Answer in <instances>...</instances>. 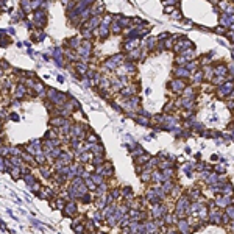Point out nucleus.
Wrapping results in <instances>:
<instances>
[{"label":"nucleus","instance_id":"nucleus-1","mask_svg":"<svg viewBox=\"0 0 234 234\" xmlns=\"http://www.w3.org/2000/svg\"><path fill=\"white\" fill-rule=\"evenodd\" d=\"M63 214H64L66 217H72V215H75V214H77V204H75V201H69V203H66V206H64V209H63Z\"/></svg>","mask_w":234,"mask_h":234},{"label":"nucleus","instance_id":"nucleus-2","mask_svg":"<svg viewBox=\"0 0 234 234\" xmlns=\"http://www.w3.org/2000/svg\"><path fill=\"white\" fill-rule=\"evenodd\" d=\"M22 178H24L25 184H27L28 187H31L35 183H38V180L35 178V175H33V173H28V175H25V177H22Z\"/></svg>","mask_w":234,"mask_h":234},{"label":"nucleus","instance_id":"nucleus-3","mask_svg":"<svg viewBox=\"0 0 234 234\" xmlns=\"http://www.w3.org/2000/svg\"><path fill=\"white\" fill-rule=\"evenodd\" d=\"M20 158H22V159H24V162H25V164H28V166H33V164L36 162V161H35V156H31V155H28L27 151H24Z\"/></svg>","mask_w":234,"mask_h":234},{"label":"nucleus","instance_id":"nucleus-4","mask_svg":"<svg viewBox=\"0 0 234 234\" xmlns=\"http://www.w3.org/2000/svg\"><path fill=\"white\" fill-rule=\"evenodd\" d=\"M27 92H28L27 88H25L24 84H19L17 89H16V97H17V98H22V97H25V94Z\"/></svg>","mask_w":234,"mask_h":234},{"label":"nucleus","instance_id":"nucleus-5","mask_svg":"<svg viewBox=\"0 0 234 234\" xmlns=\"http://www.w3.org/2000/svg\"><path fill=\"white\" fill-rule=\"evenodd\" d=\"M59 159H61V161H63V162H64L66 166H69V164L72 162V159H73V156H72V153H63Z\"/></svg>","mask_w":234,"mask_h":234},{"label":"nucleus","instance_id":"nucleus-6","mask_svg":"<svg viewBox=\"0 0 234 234\" xmlns=\"http://www.w3.org/2000/svg\"><path fill=\"white\" fill-rule=\"evenodd\" d=\"M22 153L20 147H9V156H22Z\"/></svg>","mask_w":234,"mask_h":234},{"label":"nucleus","instance_id":"nucleus-7","mask_svg":"<svg viewBox=\"0 0 234 234\" xmlns=\"http://www.w3.org/2000/svg\"><path fill=\"white\" fill-rule=\"evenodd\" d=\"M9 173H11V177H13L14 180H19V178L22 177V172H20V167H13V169L9 170Z\"/></svg>","mask_w":234,"mask_h":234},{"label":"nucleus","instance_id":"nucleus-8","mask_svg":"<svg viewBox=\"0 0 234 234\" xmlns=\"http://www.w3.org/2000/svg\"><path fill=\"white\" fill-rule=\"evenodd\" d=\"M11 162H13V166L14 167H20L22 164H24V159L20 158V156H11V159H9Z\"/></svg>","mask_w":234,"mask_h":234},{"label":"nucleus","instance_id":"nucleus-9","mask_svg":"<svg viewBox=\"0 0 234 234\" xmlns=\"http://www.w3.org/2000/svg\"><path fill=\"white\" fill-rule=\"evenodd\" d=\"M39 172H41V175L44 177V178H50V175H52V172H50V169L46 167V166H39Z\"/></svg>","mask_w":234,"mask_h":234},{"label":"nucleus","instance_id":"nucleus-10","mask_svg":"<svg viewBox=\"0 0 234 234\" xmlns=\"http://www.w3.org/2000/svg\"><path fill=\"white\" fill-rule=\"evenodd\" d=\"M50 123H52V125H55V127H59V128H61V127L66 123V120H64V119H61V117H59V119H58V117H55V119H52V120H50Z\"/></svg>","mask_w":234,"mask_h":234},{"label":"nucleus","instance_id":"nucleus-11","mask_svg":"<svg viewBox=\"0 0 234 234\" xmlns=\"http://www.w3.org/2000/svg\"><path fill=\"white\" fill-rule=\"evenodd\" d=\"M91 180H92L95 184H101V183H103V175H98V173H92V175H91Z\"/></svg>","mask_w":234,"mask_h":234},{"label":"nucleus","instance_id":"nucleus-12","mask_svg":"<svg viewBox=\"0 0 234 234\" xmlns=\"http://www.w3.org/2000/svg\"><path fill=\"white\" fill-rule=\"evenodd\" d=\"M11 44V39L5 36V33H0V46H8Z\"/></svg>","mask_w":234,"mask_h":234},{"label":"nucleus","instance_id":"nucleus-13","mask_svg":"<svg viewBox=\"0 0 234 234\" xmlns=\"http://www.w3.org/2000/svg\"><path fill=\"white\" fill-rule=\"evenodd\" d=\"M6 155H9V147L0 145V156H6Z\"/></svg>","mask_w":234,"mask_h":234},{"label":"nucleus","instance_id":"nucleus-14","mask_svg":"<svg viewBox=\"0 0 234 234\" xmlns=\"http://www.w3.org/2000/svg\"><path fill=\"white\" fill-rule=\"evenodd\" d=\"M44 138H46V139H50V140L56 139V130H52V131L46 133V136H44Z\"/></svg>","mask_w":234,"mask_h":234},{"label":"nucleus","instance_id":"nucleus-15","mask_svg":"<svg viewBox=\"0 0 234 234\" xmlns=\"http://www.w3.org/2000/svg\"><path fill=\"white\" fill-rule=\"evenodd\" d=\"M30 3H31L30 0H22V9H24V11H30V9H31Z\"/></svg>","mask_w":234,"mask_h":234},{"label":"nucleus","instance_id":"nucleus-16","mask_svg":"<svg viewBox=\"0 0 234 234\" xmlns=\"http://www.w3.org/2000/svg\"><path fill=\"white\" fill-rule=\"evenodd\" d=\"M91 159V155L89 153H81V156H80V161L81 162H88Z\"/></svg>","mask_w":234,"mask_h":234},{"label":"nucleus","instance_id":"nucleus-17","mask_svg":"<svg viewBox=\"0 0 234 234\" xmlns=\"http://www.w3.org/2000/svg\"><path fill=\"white\" fill-rule=\"evenodd\" d=\"M55 206H56V208H59V209H64V206H66V201H64L63 198H58Z\"/></svg>","mask_w":234,"mask_h":234},{"label":"nucleus","instance_id":"nucleus-18","mask_svg":"<svg viewBox=\"0 0 234 234\" xmlns=\"http://www.w3.org/2000/svg\"><path fill=\"white\" fill-rule=\"evenodd\" d=\"M5 156H0V172H6V166H5Z\"/></svg>","mask_w":234,"mask_h":234},{"label":"nucleus","instance_id":"nucleus-19","mask_svg":"<svg viewBox=\"0 0 234 234\" xmlns=\"http://www.w3.org/2000/svg\"><path fill=\"white\" fill-rule=\"evenodd\" d=\"M101 219H103V217H101V212H98V211H95V212H94V217H92V220H94V222H100Z\"/></svg>","mask_w":234,"mask_h":234},{"label":"nucleus","instance_id":"nucleus-20","mask_svg":"<svg viewBox=\"0 0 234 234\" xmlns=\"http://www.w3.org/2000/svg\"><path fill=\"white\" fill-rule=\"evenodd\" d=\"M84 228H88V231H92V230H94V222L89 220V222L86 223V226H84Z\"/></svg>","mask_w":234,"mask_h":234},{"label":"nucleus","instance_id":"nucleus-21","mask_svg":"<svg viewBox=\"0 0 234 234\" xmlns=\"http://www.w3.org/2000/svg\"><path fill=\"white\" fill-rule=\"evenodd\" d=\"M5 119H6V116H5V112H2V111H0V127H2V123L5 122Z\"/></svg>","mask_w":234,"mask_h":234},{"label":"nucleus","instance_id":"nucleus-22","mask_svg":"<svg viewBox=\"0 0 234 234\" xmlns=\"http://www.w3.org/2000/svg\"><path fill=\"white\" fill-rule=\"evenodd\" d=\"M9 117H11V120H19V116L17 114H11Z\"/></svg>","mask_w":234,"mask_h":234},{"label":"nucleus","instance_id":"nucleus-23","mask_svg":"<svg viewBox=\"0 0 234 234\" xmlns=\"http://www.w3.org/2000/svg\"><path fill=\"white\" fill-rule=\"evenodd\" d=\"M228 214H230V215L234 219V208H230V209H228Z\"/></svg>","mask_w":234,"mask_h":234},{"label":"nucleus","instance_id":"nucleus-24","mask_svg":"<svg viewBox=\"0 0 234 234\" xmlns=\"http://www.w3.org/2000/svg\"><path fill=\"white\" fill-rule=\"evenodd\" d=\"M2 144H3V138L0 136V145H2Z\"/></svg>","mask_w":234,"mask_h":234}]
</instances>
